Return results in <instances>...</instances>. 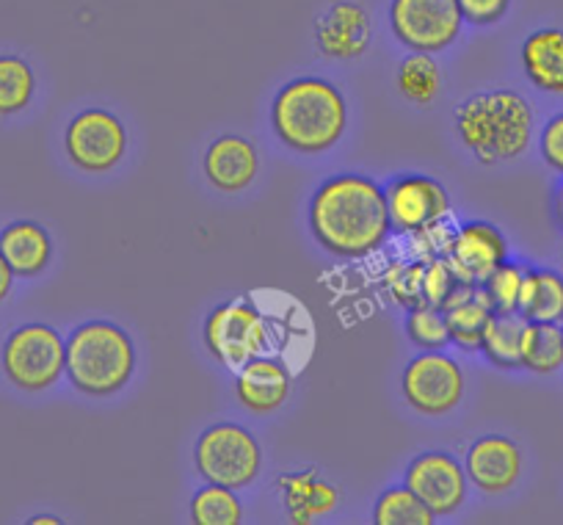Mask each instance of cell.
Returning a JSON list of instances; mask_svg holds the SVG:
<instances>
[{"label":"cell","mask_w":563,"mask_h":525,"mask_svg":"<svg viewBox=\"0 0 563 525\" xmlns=\"http://www.w3.org/2000/svg\"><path fill=\"white\" fill-rule=\"evenodd\" d=\"M387 194L378 183L343 175L323 183L310 205V227L318 243L340 258H365L376 252L389 232Z\"/></svg>","instance_id":"1"},{"label":"cell","mask_w":563,"mask_h":525,"mask_svg":"<svg viewBox=\"0 0 563 525\" xmlns=\"http://www.w3.org/2000/svg\"><path fill=\"white\" fill-rule=\"evenodd\" d=\"M462 142L481 164L514 161L528 150L533 136V111L517 91L475 95L456 111Z\"/></svg>","instance_id":"2"},{"label":"cell","mask_w":563,"mask_h":525,"mask_svg":"<svg viewBox=\"0 0 563 525\" xmlns=\"http://www.w3.org/2000/svg\"><path fill=\"white\" fill-rule=\"evenodd\" d=\"M349 111L332 84L321 78H299L274 100V128L288 147L299 153H323L343 136Z\"/></svg>","instance_id":"3"},{"label":"cell","mask_w":563,"mask_h":525,"mask_svg":"<svg viewBox=\"0 0 563 525\" xmlns=\"http://www.w3.org/2000/svg\"><path fill=\"white\" fill-rule=\"evenodd\" d=\"M135 368L133 340L108 321L84 324L67 340V373L86 396H111Z\"/></svg>","instance_id":"4"},{"label":"cell","mask_w":563,"mask_h":525,"mask_svg":"<svg viewBox=\"0 0 563 525\" xmlns=\"http://www.w3.org/2000/svg\"><path fill=\"white\" fill-rule=\"evenodd\" d=\"M3 371L23 390L51 387L67 371V343L45 324L20 327L3 346Z\"/></svg>","instance_id":"5"},{"label":"cell","mask_w":563,"mask_h":525,"mask_svg":"<svg viewBox=\"0 0 563 525\" xmlns=\"http://www.w3.org/2000/svg\"><path fill=\"white\" fill-rule=\"evenodd\" d=\"M260 464H263V451H260L257 440L241 426H210L199 437L197 468L210 484L241 490V486L252 484L257 479Z\"/></svg>","instance_id":"6"},{"label":"cell","mask_w":563,"mask_h":525,"mask_svg":"<svg viewBox=\"0 0 563 525\" xmlns=\"http://www.w3.org/2000/svg\"><path fill=\"white\" fill-rule=\"evenodd\" d=\"M459 0H393L389 23L395 36L417 53H440L462 34Z\"/></svg>","instance_id":"7"},{"label":"cell","mask_w":563,"mask_h":525,"mask_svg":"<svg viewBox=\"0 0 563 525\" xmlns=\"http://www.w3.org/2000/svg\"><path fill=\"white\" fill-rule=\"evenodd\" d=\"M205 340H208V349L213 351L216 360L238 368L260 357V351L268 343V327L252 305L227 302L210 313Z\"/></svg>","instance_id":"8"},{"label":"cell","mask_w":563,"mask_h":525,"mask_svg":"<svg viewBox=\"0 0 563 525\" xmlns=\"http://www.w3.org/2000/svg\"><path fill=\"white\" fill-rule=\"evenodd\" d=\"M464 393L462 368L434 349L415 357L404 373V396L417 413L442 415L451 413Z\"/></svg>","instance_id":"9"},{"label":"cell","mask_w":563,"mask_h":525,"mask_svg":"<svg viewBox=\"0 0 563 525\" xmlns=\"http://www.w3.org/2000/svg\"><path fill=\"white\" fill-rule=\"evenodd\" d=\"M128 133L108 111H84L67 128V153L86 172H106L122 161Z\"/></svg>","instance_id":"10"},{"label":"cell","mask_w":563,"mask_h":525,"mask_svg":"<svg viewBox=\"0 0 563 525\" xmlns=\"http://www.w3.org/2000/svg\"><path fill=\"white\" fill-rule=\"evenodd\" d=\"M506 238L489 221H467L464 227H459L445 254L448 266L467 285H484L486 277L500 263H506Z\"/></svg>","instance_id":"11"},{"label":"cell","mask_w":563,"mask_h":525,"mask_svg":"<svg viewBox=\"0 0 563 525\" xmlns=\"http://www.w3.org/2000/svg\"><path fill=\"white\" fill-rule=\"evenodd\" d=\"M406 486L434 512V517L453 514L467 495V473L453 457L431 451L417 457L406 470Z\"/></svg>","instance_id":"12"},{"label":"cell","mask_w":563,"mask_h":525,"mask_svg":"<svg viewBox=\"0 0 563 525\" xmlns=\"http://www.w3.org/2000/svg\"><path fill=\"white\" fill-rule=\"evenodd\" d=\"M389 221L404 232H417L442 221L451 210L448 192L431 177H400L387 192Z\"/></svg>","instance_id":"13"},{"label":"cell","mask_w":563,"mask_h":525,"mask_svg":"<svg viewBox=\"0 0 563 525\" xmlns=\"http://www.w3.org/2000/svg\"><path fill=\"white\" fill-rule=\"evenodd\" d=\"M464 473L481 492L500 495L517 484L522 473V453L506 437H481L467 451Z\"/></svg>","instance_id":"14"},{"label":"cell","mask_w":563,"mask_h":525,"mask_svg":"<svg viewBox=\"0 0 563 525\" xmlns=\"http://www.w3.org/2000/svg\"><path fill=\"white\" fill-rule=\"evenodd\" d=\"M257 150L241 136L216 139L205 155V175L221 192H241L257 175Z\"/></svg>","instance_id":"15"},{"label":"cell","mask_w":563,"mask_h":525,"mask_svg":"<svg viewBox=\"0 0 563 525\" xmlns=\"http://www.w3.org/2000/svg\"><path fill=\"white\" fill-rule=\"evenodd\" d=\"M235 393L241 404L252 413H271L282 407L290 393V373L276 360H249L238 373Z\"/></svg>","instance_id":"16"},{"label":"cell","mask_w":563,"mask_h":525,"mask_svg":"<svg viewBox=\"0 0 563 525\" xmlns=\"http://www.w3.org/2000/svg\"><path fill=\"white\" fill-rule=\"evenodd\" d=\"M371 42V20L356 3H338L318 23V45L327 56L354 58L362 56Z\"/></svg>","instance_id":"17"},{"label":"cell","mask_w":563,"mask_h":525,"mask_svg":"<svg viewBox=\"0 0 563 525\" xmlns=\"http://www.w3.org/2000/svg\"><path fill=\"white\" fill-rule=\"evenodd\" d=\"M51 238L34 221H14L0 232V254L18 277H36L51 263Z\"/></svg>","instance_id":"18"},{"label":"cell","mask_w":563,"mask_h":525,"mask_svg":"<svg viewBox=\"0 0 563 525\" xmlns=\"http://www.w3.org/2000/svg\"><path fill=\"white\" fill-rule=\"evenodd\" d=\"M442 313H445V321H448V329H451L453 343H459L467 351L481 349L486 324H489V318L495 316L484 288L478 291V285H462Z\"/></svg>","instance_id":"19"},{"label":"cell","mask_w":563,"mask_h":525,"mask_svg":"<svg viewBox=\"0 0 563 525\" xmlns=\"http://www.w3.org/2000/svg\"><path fill=\"white\" fill-rule=\"evenodd\" d=\"M522 64L530 84L563 97V31L539 29L522 45Z\"/></svg>","instance_id":"20"},{"label":"cell","mask_w":563,"mask_h":525,"mask_svg":"<svg viewBox=\"0 0 563 525\" xmlns=\"http://www.w3.org/2000/svg\"><path fill=\"white\" fill-rule=\"evenodd\" d=\"M279 490L296 523H312L321 514L332 512L334 503H338V490L318 479L316 473L285 475V479H279Z\"/></svg>","instance_id":"21"},{"label":"cell","mask_w":563,"mask_h":525,"mask_svg":"<svg viewBox=\"0 0 563 525\" xmlns=\"http://www.w3.org/2000/svg\"><path fill=\"white\" fill-rule=\"evenodd\" d=\"M519 316L525 321H563V277L555 272H528L519 294Z\"/></svg>","instance_id":"22"},{"label":"cell","mask_w":563,"mask_h":525,"mask_svg":"<svg viewBox=\"0 0 563 525\" xmlns=\"http://www.w3.org/2000/svg\"><path fill=\"white\" fill-rule=\"evenodd\" d=\"M525 318L517 313H495L484 329V354L489 357L495 365L514 368L522 365V332Z\"/></svg>","instance_id":"23"},{"label":"cell","mask_w":563,"mask_h":525,"mask_svg":"<svg viewBox=\"0 0 563 525\" xmlns=\"http://www.w3.org/2000/svg\"><path fill=\"white\" fill-rule=\"evenodd\" d=\"M522 365L533 373H552L563 365V332L558 324H525Z\"/></svg>","instance_id":"24"},{"label":"cell","mask_w":563,"mask_h":525,"mask_svg":"<svg viewBox=\"0 0 563 525\" xmlns=\"http://www.w3.org/2000/svg\"><path fill=\"white\" fill-rule=\"evenodd\" d=\"M34 97V73L18 56H0V117L23 111Z\"/></svg>","instance_id":"25"},{"label":"cell","mask_w":563,"mask_h":525,"mask_svg":"<svg viewBox=\"0 0 563 525\" xmlns=\"http://www.w3.org/2000/svg\"><path fill=\"white\" fill-rule=\"evenodd\" d=\"M373 519L376 525H431L434 512L409 486H404V490H389L378 497Z\"/></svg>","instance_id":"26"},{"label":"cell","mask_w":563,"mask_h":525,"mask_svg":"<svg viewBox=\"0 0 563 525\" xmlns=\"http://www.w3.org/2000/svg\"><path fill=\"white\" fill-rule=\"evenodd\" d=\"M440 67L431 58V53H415V56L400 64L398 86L411 102H420V106L431 102L440 95Z\"/></svg>","instance_id":"27"},{"label":"cell","mask_w":563,"mask_h":525,"mask_svg":"<svg viewBox=\"0 0 563 525\" xmlns=\"http://www.w3.org/2000/svg\"><path fill=\"white\" fill-rule=\"evenodd\" d=\"M191 519L197 525H238L243 519V508L230 486L210 484L194 497Z\"/></svg>","instance_id":"28"},{"label":"cell","mask_w":563,"mask_h":525,"mask_svg":"<svg viewBox=\"0 0 563 525\" xmlns=\"http://www.w3.org/2000/svg\"><path fill=\"white\" fill-rule=\"evenodd\" d=\"M528 269L514 266V263H500L495 272L486 277L484 294L489 299L495 313H517L519 310V294H522V283Z\"/></svg>","instance_id":"29"},{"label":"cell","mask_w":563,"mask_h":525,"mask_svg":"<svg viewBox=\"0 0 563 525\" xmlns=\"http://www.w3.org/2000/svg\"><path fill=\"white\" fill-rule=\"evenodd\" d=\"M406 329H409V338L415 340L422 349H442L445 343H451V329H448L445 313L440 307L420 305L411 307L409 321H406Z\"/></svg>","instance_id":"30"},{"label":"cell","mask_w":563,"mask_h":525,"mask_svg":"<svg viewBox=\"0 0 563 525\" xmlns=\"http://www.w3.org/2000/svg\"><path fill=\"white\" fill-rule=\"evenodd\" d=\"M422 277H426V266L422 263H398V266H389L387 272V288L400 305L420 307L426 305V296H422Z\"/></svg>","instance_id":"31"},{"label":"cell","mask_w":563,"mask_h":525,"mask_svg":"<svg viewBox=\"0 0 563 525\" xmlns=\"http://www.w3.org/2000/svg\"><path fill=\"white\" fill-rule=\"evenodd\" d=\"M459 285H462V280L453 274V269L448 266L445 258H437L426 263V277H422V296H426V305L445 310V305L451 302V296L456 294Z\"/></svg>","instance_id":"32"},{"label":"cell","mask_w":563,"mask_h":525,"mask_svg":"<svg viewBox=\"0 0 563 525\" xmlns=\"http://www.w3.org/2000/svg\"><path fill=\"white\" fill-rule=\"evenodd\" d=\"M451 241H453V230H448L442 221H437V225L422 227V230L415 232L411 249H417V258L437 260V258H445Z\"/></svg>","instance_id":"33"},{"label":"cell","mask_w":563,"mask_h":525,"mask_svg":"<svg viewBox=\"0 0 563 525\" xmlns=\"http://www.w3.org/2000/svg\"><path fill=\"white\" fill-rule=\"evenodd\" d=\"M462 18L475 25H492L508 12V0H459Z\"/></svg>","instance_id":"34"},{"label":"cell","mask_w":563,"mask_h":525,"mask_svg":"<svg viewBox=\"0 0 563 525\" xmlns=\"http://www.w3.org/2000/svg\"><path fill=\"white\" fill-rule=\"evenodd\" d=\"M541 155L552 169L563 172V113L552 117L541 133Z\"/></svg>","instance_id":"35"},{"label":"cell","mask_w":563,"mask_h":525,"mask_svg":"<svg viewBox=\"0 0 563 525\" xmlns=\"http://www.w3.org/2000/svg\"><path fill=\"white\" fill-rule=\"evenodd\" d=\"M12 280H14L12 266H9L7 258L0 254V302L7 299L9 294H12Z\"/></svg>","instance_id":"36"},{"label":"cell","mask_w":563,"mask_h":525,"mask_svg":"<svg viewBox=\"0 0 563 525\" xmlns=\"http://www.w3.org/2000/svg\"><path fill=\"white\" fill-rule=\"evenodd\" d=\"M31 525H58L56 517H34L31 519Z\"/></svg>","instance_id":"37"},{"label":"cell","mask_w":563,"mask_h":525,"mask_svg":"<svg viewBox=\"0 0 563 525\" xmlns=\"http://www.w3.org/2000/svg\"><path fill=\"white\" fill-rule=\"evenodd\" d=\"M561 332H563V329H561Z\"/></svg>","instance_id":"38"}]
</instances>
